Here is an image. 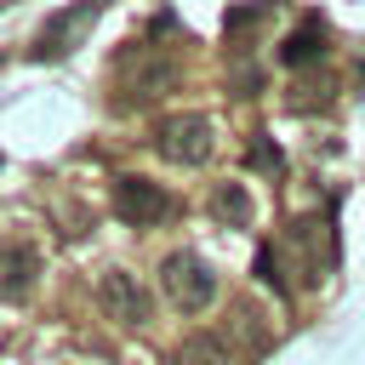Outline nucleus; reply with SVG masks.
Returning a JSON list of instances; mask_svg holds the SVG:
<instances>
[{
    "label": "nucleus",
    "mask_w": 365,
    "mask_h": 365,
    "mask_svg": "<svg viewBox=\"0 0 365 365\" xmlns=\"http://www.w3.org/2000/svg\"><path fill=\"white\" fill-rule=\"evenodd\" d=\"M108 80L137 103V97H154V91H165L171 80H177V63L160 51V46H143V40H131V46H120V57L108 63Z\"/></svg>",
    "instance_id": "1"
},
{
    "label": "nucleus",
    "mask_w": 365,
    "mask_h": 365,
    "mask_svg": "<svg viewBox=\"0 0 365 365\" xmlns=\"http://www.w3.org/2000/svg\"><path fill=\"white\" fill-rule=\"evenodd\" d=\"M160 291L171 297V308L205 314V302L217 297V274H211V262H205L200 251H171V257L160 262Z\"/></svg>",
    "instance_id": "2"
},
{
    "label": "nucleus",
    "mask_w": 365,
    "mask_h": 365,
    "mask_svg": "<svg viewBox=\"0 0 365 365\" xmlns=\"http://www.w3.org/2000/svg\"><path fill=\"white\" fill-rule=\"evenodd\" d=\"M148 143H154V154L171 160V165H200V160L217 148V131H211L205 114H165Z\"/></svg>",
    "instance_id": "3"
},
{
    "label": "nucleus",
    "mask_w": 365,
    "mask_h": 365,
    "mask_svg": "<svg viewBox=\"0 0 365 365\" xmlns=\"http://www.w3.org/2000/svg\"><path fill=\"white\" fill-rule=\"evenodd\" d=\"M114 217L131 222V228H154L160 217H171V194L148 177L125 171V177H114Z\"/></svg>",
    "instance_id": "4"
},
{
    "label": "nucleus",
    "mask_w": 365,
    "mask_h": 365,
    "mask_svg": "<svg viewBox=\"0 0 365 365\" xmlns=\"http://www.w3.org/2000/svg\"><path fill=\"white\" fill-rule=\"evenodd\" d=\"M97 23V6H74V11H51L46 23H40V34H34V46H29V57L34 63H51V57H63V51H74V40L86 34Z\"/></svg>",
    "instance_id": "5"
},
{
    "label": "nucleus",
    "mask_w": 365,
    "mask_h": 365,
    "mask_svg": "<svg viewBox=\"0 0 365 365\" xmlns=\"http://www.w3.org/2000/svg\"><path fill=\"white\" fill-rule=\"evenodd\" d=\"M97 297H103V308H108L114 319H125V325H143V319H148V291H143L137 274H125V268H103Z\"/></svg>",
    "instance_id": "6"
},
{
    "label": "nucleus",
    "mask_w": 365,
    "mask_h": 365,
    "mask_svg": "<svg viewBox=\"0 0 365 365\" xmlns=\"http://www.w3.org/2000/svg\"><path fill=\"white\" fill-rule=\"evenodd\" d=\"M291 245H302V251H308L314 279H325V274H331V262H336V234H331V217H302V222H291Z\"/></svg>",
    "instance_id": "7"
},
{
    "label": "nucleus",
    "mask_w": 365,
    "mask_h": 365,
    "mask_svg": "<svg viewBox=\"0 0 365 365\" xmlns=\"http://www.w3.org/2000/svg\"><path fill=\"white\" fill-rule=\"evenodd\" d=\"M34 274H40V257L29 245H0V302H23L34 291Z\"/></svg>",
    "instance_id": "8"
},
{
    "label": "nucleus",
    "mask_w": 365,
    "mask_h": 365,
    "mask_svg": "<svg viewBox=\"0 0 365 365\" xmlns=\"http://www.w3.org/2000/svg\"><path fill=\"white\" fill-rule=\"evenodd\" d=\"M171 365H245V359L234 354V342H228L222 331H194V336L177 342Z\"/></svg>",
    "instance_id": "9"
},
{
    "label": "nucleus",
    "mask_w": 365,
    "mask_h": 365,
    "mask_svg": "<svg viewBox=\"0 0 365 365\" xmlns=\"http://www.w3.org/2000/svg\"><path fill=\"white\" fill-rule=\"evenodd\" d=\"M222 336L234 342V354H240V359H245V354H262V348L274 342V336H268V325H262V314H257L251 302H240V308L228 314V325H222Z\"/></svg>",
    "instance_id": "10"
},
{
    "label": "nucleus",
    "mask_w": 365,
    "mask_h": 365,
    "mask_svg": "<svg viewBox=\"0 0 365 365\" xmlns=\"http://www.w3.org/2000/svg\"><path fill=\"white\" fill-rule=\"evenodd\" d=\"M319 57H325V23H319V17H308L302 29H291V34H285L279 63H285V68H308V63H319Z\"/></svg>",
    "instance_id": "11"
},
{
    "label": "nucleus",
    "mask_w": 365,
    "mask_h": 365,
    "mask_svg": "<svg viewBox=\"0 0 365 365\" xmlns=\"http://www.w3.org/2000/svg\"><path fill=\"white\" fill-rule=\"evenodd\" d=\"M205 205H211V217L222 228H251V194H245V182H217Z\"/></svg>",
    "instance_id": "12"
},
{
    "label": "nucleus",
    "mask_w": 365,
    "mask_h": 365,
    "mask_svg": "<svg viewBox=\"0 0 365 365\" xmlns=\"http://www.w3.org/2000/svg\"><path fill=\"white\" fill-rule=\"evenodd\" d=\"M245 165H251V171H262V177H279V171H285V160H279V148H274V137H268V131H257V137L245 143Z\"/></svg>",
    "instance_id": "13"
},
{
    "label": "nucleus",
    "mask_w": 365,
    "mask_h": 365,
    "mask_svg": "<svg viewBox=\"0 0 365 365\" xmlns=\"http://www.w3.org/2000/svg\"><path fill=\"white\" fill-rule=\"evenodd\" d=\"M257 279H262L274 297H291V279L279 274V245H268V240L257 245Z\"/></svg>",
    "instance_id": "14"
},
{
    "label": "nucleus",
    "mask_w": 365,
    "mask_h": 365,
    "mask_svg": "<svg viewBox=\"0 0 365 365\" xmlns=\"http://www.w3.org/2000/svg\"><path fill=\"white\" fill-rule=\"evenodd\" d=\"M325 91H331L325 80H308V86H302V97H291V108H319V103H325Z\"/></svg>",
    "instance_id": "15"
}]
</instances>
